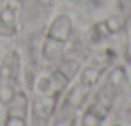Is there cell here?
Here are the masks:
<instances>
[{"label":"cell","instance_id":"ba28073f","mask_svg":"<svg viewBox=\"0 0 131 126\" xmlns=\"http://www.w3.org/2000/svg\"><path fill=\"white\" fill-rule=\"evenodd\" d=\"M115 126H121V124H115Z\"/></svg>","mask_w":131,"mask_h":126},{"label":"cell","instance_id":"7a4b0ae2","mask_svg":"<svg viewBox=\"0 0 131 126\" xmlns=\"http://www.w3.org/2000/svg\"><path fill=\"white\" fill-rule=\"evenodd\" d=\"M123 78H125L123 68H113L106 73L105 80L96 90L91 103L81 114L80 126H100L108 118L110 111L113 110V105L116 101Z\"/></svg>","mask_w":131,"mask_h":126},{"label":"cell","instance_id":"5b68a950","mask_svg":"<svg viewBox=\"0 0 131 126\" xmlns=\"http://www.w3.org/2000/svg\"><path fill=\"white\" fill-rule=\"evenodd\" d=\"M3 126H28L30 118V98L25 90H17L13 98L5 105Z\"/></svg>","mask_w":131,"mask_h":126},{"label":"cell","instance_id":"52a82bcc","mask_svg":"<svg viewBox=\"0 0 131 126\" xmlns=\"http://www.w3.org/2000/svg\"><path fill=\"white\" fill-rule=\"evenodd\" d=\"M121 28H123V20L119 18V17H108L106 20H103V22L96 23V25L93 27V32H91L93 40H95V42L105 40V38H108V37L118 33Z\"/></svg>","mask_w":131,"mask_h":126},{"label":"cell","instance_id":"277c9868","mask_svg":"<svg viewBox=\"0 0 131 126\" xmlns=\"http://www.w3.org/2000/svg\"><path fill=\"white\" fill-rule=\"evenodd\" d=\"M20 63V53L17 50H8L0 62V103L3 106L18 90Z\"/></svg>","mask_w":131,"mask_h":126},{"label":"cell","instance_id":"3957f363","mask_svg":"<svg viewBox=\"0 0 131 126\" xmlns=\"http://www.w3.org/2000/svg\"><path fill=\"white\" fill-rule=\"evenodd\" d=\"M73 37V20L68 13H58L53 17L45 33L42 43V58L48 63H58L63 60L65 50Z\"/></svg>","mask_w":131,"mask_h":126},{"label":"cell","instance_id":"8992f818","mask_svg":"<svg viewBox=\"0 0 131 126\" xmlns=\"http://www.w3.org/2000/svg\"><path fill=\"white\" fill-rule=\"evenodd\" d=\"M23 0H3L0 7V37L12 38L18 33L22 23Z\"/></svg>","mask_w":131,"mask_h":126},{"label":"cell","instance_id":"6da1fadb","mask_svg":"<svg viewBox=\"0 0 131 126\" xmlns=\"http://www.w3.org/2000/svg\"><path fill=\"white\" fill-rule=\"evenodd\" d=\"M81 65L75 58L60 60L57 66L48 73L38 76L35 83L33 98L30 101V114L33 126H48L53 118L61 95L67 91L68 85L78 76Z\"/></svg>","mask_w":131,"mask_h":126}]
</instances>
